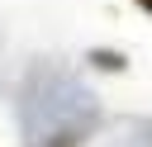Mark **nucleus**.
<instances>
[{"instance_id":"obj_1","label":"nucleus","mask_w":152,"mask_h":147,"mask_svg":"<svg viewBox=\"0 0 152 147\" xmlns=\"http://www.w3.org/2000/svg\"><path fill=\"white\" fill-rule=\"evenodd\" d=\"M14 123L24 147H90L104 109L76 71L62 62H33L14 95Z\"/></svg>"},{"instance_id":"obj_2","label":"nucleus","mask_w":152,"mask_h":147,"mask_svg":"<svg viewBox=\"0 0 152 147\" xmlns=\"http://www.w3.org/2000/svg\"><path fill=\"white\" fill-rule=\"evenodd\" d=\"M90 147H152V119L147 114H124L100 123V133L90 138Z\"/></svg>"},{"instance_id":"obj_3","label":"nucleus","mask_w":152,"mask_h":147,"mask_svg":"<svg viewBox=\"0 0 152 147\" xmlns=\"http://www.w3.org/2000/svg\"><path fill=\"white\" fill-rule=\"evenodd\" d=\"M86 62H90V66H100V71H128V57H124V52H114V47H90V52H86Z\"/></svg>"},{"instance_id":"obj_4","label":"nucleus","mask_w":152,"mask_h":147,"mask_svg":"<svg viewBox=\"0 0 152 147\" xmlns=\"http://www.w3.org/2000/svg\"><path fill=\"white\" fill-rule=\"evenodd\" d=\"M133 5H138V9H142V14L152 19V0H133Z\"/></svg>"}]
</instances>
